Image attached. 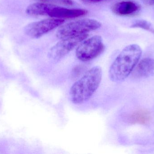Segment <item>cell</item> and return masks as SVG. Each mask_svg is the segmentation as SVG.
Masks as SVG:
<instances>
[{
	"mask_svg": "<svg viewBox=\"0 0 154 154\" xmlns=\"http://www.w3.org/2000/svg\"><path fill=\"white\" fill-rule=\"evenodd\" d=\"M142 54V49L137 44H131L123 49L109 68L110 80L116 83L125 80L137 65Z\"/></svg>",
	"mask_w": 154,
	"mask_h": 154,
	"instance_id": "cell-1",
	"label": "cell"
},
{
	"mask_svg": "<svg viewBox=\"0 0 154 154\" xmlns=\"http://www.w3.org/2000/svg\"><path fill=\"white\" fill-rule=\"evenodd\" d=\"M102 77V69L100 66L87 71L70 88L69 96L72 103L80 105L88 101L99 87Z\"/></svg>",
	"mask_w": 154,
	"mask_h": 154,
	"instance_id": "cell-2",
	"label": "cell"
},
{
	"mask_svg": "<svg viewBox=\"0 0 154 154\" xmlns=\"http://www.w3.org/2000/svg\"><path fill=\"white\" fill-rule=\"evenodd\" d=\"M101 26V23L94 19H81L60 26L57 31L56 35L61 39L70 36L87 33L99 29Z\"/></svg>",
	"mask_w": 154,
	"mask_h": 154,
	"instance_id": "cell-3",
	"label": "cell"
},
{
	"mask_svg": "<svg viewBox=\"0 0 154 154\" xmlns=\"http://www.w3.org/2000/svg\"><path fill=\"white\" fill-rule=\"evenodd\" d=\"M104 49L102 38L96 35L84 40L78 45L76 50V57L83 62L90 61L100 56Z\"/></svg>",
	"mask_w": 154,
	"mask_h": 154,
	"instance_id": "cell-4",
	"label": "cell"
},
{
	"mask_svg": "<svg viewBox=\"0 0 154 154\" xmlns=\"http://www.w3.org/2000/svg\"><path fill=\"white\" fill-rule=\"evenodd\" d=\"M87 33L70 36L61 39L49 51L48 57L54 61H59L87 39Z\"/></svg>",
	"mask_w": 154,
	"mask_h": 154,
	"instance_id": "cell-5",
	"label": "cell"
},
{
	"mask_svg": "<svg viewBox=\"0 0 154 154\" xmlns=\"http://www.w3.org/2000/svg\"><path fill=\"white\" fill-rule=\"evenodd\" d=\"M64 21L63 19L53 18L34 22L24 27V33L32 39H38L62 25Z\"/></svg>",
	"mask_w": 154,
	"mask_h": 154,
	"instance_id": "cell-6",
	"label": "cell"
},
{
	"mask_svg": "<svg viewBox=\"0 0 154 154\" xmlns=\"http://www.w3.org/2000/svg\"><path fill=\"white\" fill-rule=\"evenodd\" d=\"M88 11L82 9H68L52 4L46 3L44 16L58 19H71L84 16Z\"/></svg>",
	"mask_w": 154,
	"mask_h": 154,
	"instance_id": "cell-7",
	"label": "cell"
},
{
	"mask_svg": "<svg viewBox=\"0 0 154 154\" xmlns=\"http://www.w3.org/2000/svg\"><path fill=\"white\" fill-rule=\"evenodd\" d=\"M140 6L137 3L131 1H124L116 3L112 7V11L117 15L128 16L137 12Z\"/></svg>",
	"mask_w": 154,
	"mask_h": 154,
	"instance_id": "cell-8",
	"label": "cell"
},
{
	"mask_svg": "<svg viewBox=\"0 0 154 154\" xmlns=\"http://www.w3.org/2000/svg\"><path fill=\"white\" fill-rule=\"evenodd\" d=\"M134 70V75L137 77H147L154 71V59L145 58L137 63Z\"/></svg>",
	"mask_w": 154,
	"mask_h": 154,
	"instance_id": "cell-9",
	"label": "cell"
},
{
	"mask_svg": "<svg viewBox=\"0 0 154 154\" xmlns=\"http://www.w3.org/2000/svg\"><path fill=\"white\" fill-rule=\"evenodd\" d=\"M150 113L147 110L140 109L135 111L130 116L129 120L132 124H146L151 120Z\"/></svg>",
	"mask_w": 154,
	"mask_h": 154,
	"instance_id": "cell-10",
	"label": "cell"
},
{
	"mask_svg": "<svg viewBox=\"0 0 154 154\" xmlns=\"http://www.w3.org/2000/svg\"><path fill=\"white\" fill-rule=\"evenodd\" d=\"M130 27L134 28H141L154 33V30L152 24L144 20H138L135 21Z\"/></svg>",
	"mask_w": 154,
	"mask_h": 154,
	"instance_id": "cell-11",
	"label": "cell"
},
{
	"mask_svg": "<svg viewBox=\"0 0 154 154\" xmlns=\"http://www.w3.org/2000/svg\"><path fill=\"white\" fill-rule=\"evenodd\" d=\"M41 2L51 3L65 5H72L74 4L73 0H36Z\"/></svg>",
	"mask_w": 154,
	"mask_h": 154,
	"instance_id": "cell-12",
	"label": "cell"
},
{
	"mask_svg": "<svg viewBox=\"0 0 154 154\" xmlns=\"http://www.w3.org/2000/svg\"><path fill=\"white\" fill-rule=\"evenodd\" d=\"M81 1L86 3H95L99 2L104 0H81Z\"/></svg>",
	"mask_w": 154,
	"mask_h": 154,
	"instance_id": "cell-13",
	"label": "cell"
},
{
	"mask_svg": "<svg viewBox=\"0 0 154 154\" xmlns=\"http://www.w3.org/2000/svg\"><path fill=\"white\" fill-rule=\"evenodd\" d=\"M146 2H147L149 4L151 5H154V0H144Z\"/></svg>",
	"mask_w": 154,
	"mask_h": 154,
	"instance_id": "cell-14",
	"label": "cell"
}]
</instances>
